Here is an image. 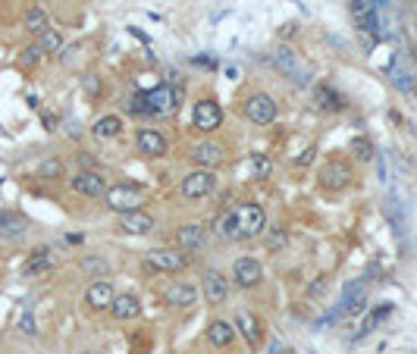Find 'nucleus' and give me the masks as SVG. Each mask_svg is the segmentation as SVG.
Returning a JSON list of instances; mask_svg holds the SVG:
<instances>
[{"instance_id": "obj_1", "label": "nucleus", "mask_w": 417, "mask_h": 354, "mask_svg": "<svg viewBox=\"0 0 417 354\" xmlns=\"http://www.w3.org/2000/svg\"><path fill=\"white\" fill-rule=\"evenodd\" d=\"M176 107H179V91L173 85H157L148 95L132 97V104H129L132 113H145V116H170L176 113Z\"/></svg>"}, {"instance_id": "obj_2", "label": "nucleus", "mask_w": 417, "mask_h": 354, "mask_svg": "<svg viewBox=\"0 0 417 354\" xmlns=\"http://www.w3.org/2000/svg\"><path fill=\"white\" fill-rule=\"evenodd\" d=\"M104 201H107V207L113 210V214H135V210H141V204H145V195H141V188H135V185H113V188H107Z\"/></svg>"}, {"instance_id": "obj_3", "label": "nucleus", "mask_w": 417, "mask_h": 354, "mask_svg": "<svg viewBox=\"0 0 417 354\" xmlns=\"http://www.w3.org/2000/svg\"><path fill=\"white\" fill-rule=\"evenodd\" d=\"M364 304H367V279H352V282L342 289L339 307H336L333 316H354L364 310Z\"/></svg>"}, {"instance_id": "obj_4", "label": "nucleus", "mask_w": 417, "mask_h": 354, "mask_svg": "<svg viewBox=\"0 0 417 354\" xmlns=\"http://www.w3.org/2000/svg\"><path fill=\"white\" fill-rule=\"evenodd\" d=\"M145 264L157 273H179L189 266V257L182 251H173V248H151L145 254Z\"/></svg>"}, {"instance_id": "obj_5", "label": "nucleus", "mask_w": 417, "mask_h": 354, "mask_svg": "<svg viewBox=\"0 0 417 354\" xmlns=\"http://www.w3.org/2000/svg\"><path fill=\"white\" fill-rule=\"evenodd\" d=\"M348 10H352V19L361 32L370 35V38H379V13L373 0H352Z\"/></svg>"}, {"instance_id": "obj_6", "label": "nucleus", "mask_w": 417, "mask_h": 354, "mask_svg": "<svg viewBox=\"0 0 417 354\" xmlns=\"http://www.w3.org/2000/svg\"><path fill=\"white\" fill-rule=\"evenodd\" d=\"M264 210L260 204H242L235 207V223H239V239H254V235L264 229Z\"/></svg>"}, {"instance_id": "obj_7", "label": "nucleus", "mask_w": 417, "mask_h": 354, "mask_svg": "<svg viewBox=\"0 0 417 354\" xmlns=\"http://www.w3.org/2000/svg\"><path fill=\"white\" fill-rule=\"evenodd\" d=\"M217 188V176L210 170H191L189 176L182 179V195L191 198V201H201L210 191Z\"/></svg>"}, {"instance_id": "obj_8", "label": "nucleus", "mask_w": 417, "mask_h": 354, "mask_svg": "<svg viewBox=\"0 0 417 354\" xmlns=\"http://www.w3.org/2000/svg\"><path fill=\"white\" fill-rule=\"evenodd\" d=\"M245 116L258 126H270L276 120V101L270 95H251L245 101Z\"/></svg>"}, {"instance_id": "obj_9", "label": "nucleus", "mask_w": 417, "mask_h": 354, "mask_svg": "<svg viewBox=\"0 0 417 354\" xmlns=\"http://www.w3.org/2000/svg\"><path fill=\"white\" fill-rule=\"evenodd\" d=\"M191 120H195V129H201V132H214V129H220L223 122V110L217 101H198L195 104V113H191Z\"/></svg>"}, {"instance_id": "obj_10", "label": "nucleus", "mask_w": 417, "mask_h": 354, "mask_svg": "<svg viewBox=\"0 0 417 354\" xmlns=\"http://www.w3.org/2000/svg\"><path fill=\"white\" fill-rule=\"evenodd\" d=\"M273 66H276L279 72H285V76H292L295 82H308V66H301V60L295 57V51H289V47H279L276 54H273Z\"/></svg>"}, {"instance_id": "obj_11", "label": "nucleus", "mask_w": 417, "mask_h": 354, "mask_svg": "<svg viewBox=\"0 0 417 354\" xmlns=\"http://www.w3.org/2000/svg\"><path fill=\"white\" fill-rule=\"evenodd\" d=\"M72 191L76 195H85V198H101V195H107V182H104V176L101 172H95V170H82L76 179H72Z\"/></svg>"}, {"instance_id": "obj_12", "label": "nucleus", "mask_w": 417, "mask_h": 354, "mask_svg": "<svg viewBox=\"0 0 417 354\" xmlns=\"http://www.w3.org/2000/svg\"><path fill=\"white\" fill-rule=\"evenodd\" d=\"M233 276H235V282L242 285V289H254V285L264 279V270H260V264L258 260H251V257H242V260H235V266H233Z\"/></svg>"}, {"instance_id": "obj_13", "label": "nucleus", "mask_w": 417, "mask_h": 354, "mask_svg": "<svg viewBox=\"0 0 417 354\" xmlns=\"http://www.w3.org/2000/svg\"><path fill=\"white\" fill-rule=\"evenodd\" d=\"M201 285H204V298H207V304H223V301L229 298V282H226V276H220L217 270H207V273H204Z\"/></svg>"}, {"instance_id": "obj_14", "label": "nucleus", "mask_w": 417, "mask_h": 354, "mask_svg": "<svg viewBox=\"0 0 417 354\" xmlns=\"http://www.w3.org/2000/svg\"><path fill=\"white\" fill-rule=\"evenodd\" d=\"M135 145H139V151L148 154V157H164L166 154V138L157 132V129H139Z\"/></svg>"}, {"instance_id": "obj_15", "label": "nucleus", "mask_w": 417, "mask_h": 354, "mask_svg": "<svg viewBox=\"0 0 417 354\" xmlns=\"http://www.w3.org/2000/svg\"><path fill=\"white\" fill-rule=\"evenodd\" d=\"M189 157L195 160V163L201 166V170H210V166H220V160H223V147H220V145H214V141H201V145H191Z\"/></svg>"}, {"instance_id": "obj_16", "label": "nucleus", "mask_w": 417, "mask_h": 354, "mask_svg": "<svg viewBox=\"0 0 417 354\" xmlns=\"http://www.w3.org/2000/svg\"><path fill=\"white\" fill-rule=\"evenodd\" d=\"M320 182L326 185V188H345V185L352 182V170H348L345 163H339V160H329L320 170Z\"/></svg>"}, {"instance_id": "obj_17", "label": "nucleus", "mask_w": 417, "mask_h": 354, "mask_svg": "<svg viewBox=\"0 0 417 354\" xmlns=\"http://www.w3.org/2000/svg\"><path fill=\"white\" fill-rule=\"evenodd\" d=\"M113 298H116L113 285L104 282V279H101V282H91V289L85 291V304H88L91 310H107L110 304H113Z\"/></svg>"}, {"instance_id": "obj_18", "label": "nucleus", "mask_w": 417, "mask_h": 354, "mask_svg": "<svg viewBox=\"0 0 417 354\" xmlns=\"http://www.w3.org/2000/svg\"><path fill=\"white\" fill-rule=\"evenodd\" d=\"M195 301H198V289L191 282H173L166 289V304H173V307H191Z\"/></svg>"}, {"instance_id": "obj_19", "label": "nucleus", "mask_w": 417, "mask_h": 354, "mask_svg": "<svg viewBox=\"0 0 417 354\" xmlns=\"http://www.w3.org/2000/svg\"><path fill=\"white\" fill-rule=\"evenodd\" d=\"M235 326L242 329V335H245L251 345H260V335H264L260 329H264V326H260V320L251 314V310H242V307L235 310Z\"/></svg>"}, {"instance_id": "obj_20", "label": "nucleus", "mask_w": 417, "mask_h": 354, "mask_svg": "<svg viewBox=\"0 0 417 354\" xmlns=\"http://www.w3.org/2000/svg\"><path fill=\"white\" fill-rule=\"evenodd\" d=\"M110 310H113L116 320H135V316L141 314V301L135 295H116Z\"/></svg>"}, {"instance_id": "obj_21", "label": "nucleus", "mask_w": 417, "mask_h": 354, "mask_svg": "<svg viewBox=\"0 0 417 354\" xmlns=\"http://www.w3.org/2000/svg\"><path fill=\"white\" fill-rule=\"evenodd\" d=\"M233 339H235V329L229 326L226 320H214V323L207 326V341H210V345L229 348V345H233Z\"/></svg>"}, {"instance_id": "obj_22", "label": "nucleus", "mask_w": 417, "mask_h": 354, "mask_svg": "<svg viewBox=\"0 0 417 354\" xmlns=\"http://www.w3.org/2000/svg\"><path fill=\"white\" fill-rule=\"evenodd\" d=\"M123 229L132 235H145L154 229V220L151 214H145V210H135V214H123Z\"/></svg>"}, {"instance_id": "obj_23", "label": "nucleus", "mask_w": 417, "mask_h": 354, "mask_svg": "<svg viewBox=\"0 0 417 354\" xmlns=\"http://www.w3.org/2000/svg\"><path fill=\"white\" fill-rule=\"evenodd\" d=\"M91 132H95V138H101V141L120 138V135H123V120H120V116H101Z\"/></svg>"}, {"instance_id": "obj_24", "label": "nucleus", "mask_w": 417, "mask_h": 354, "mask_svg": "<svg viewBox=\"0 0 417 354\" xmlns=\"http://www.w3.org/2000/svg\"><path fill=\"white\" fill-rule=\"evenodd\" d=\"M176 241L185 248V251H195V248L204 241V226L201 223H189V226H182L176 232Z\"/></svg>"}, {"instance_id": "obj_25", "label": "nucleus", "mask_w": 417, "mask_h": 354, "mask_svg": "<svg viewBox=\"0 0 417 354\" xmlns=\"http://www.w3.org/2000/svg\"><path fill=\"white\" fill-rule=\"evenodd\" d=\"M54 266V254L47 251V248H38V251L29 257L26 264V276H38V273H47Z\"/></svg>"}, {"instance_id": "obj_26", "label": "nucleus", "mask_w": 417, "mask_h": 354, "mask_svg": "<svg viewBox=\"0 0 417 354\" xmlns=\"http://www.w3.org/2000/svg\"><path fill=\"white\" fill-rule=\"evenodd\" d=\"M26 29H29L32 35H45L47 29H51V22H47V13H45V10H41V7H32V10H29V13H26Z\"/></svg>"}, {"instance_id": "obj_27", "label": "nucleus", "mask_w": 417, "mask_h": 354, "mask_svg": "<svg viewBox=\"0 0 417 354\" xmlns=\"http://www.w3.org/2000/svg\"><path fill=\"white\" fill-rule=\"evenodd\" d=\"M217 235L226 241H235L239 239V223H235V210L233 214H223L220 220H217Z\"/></svg>"}, {"instance_id": "obj_28", "label": "nucleus", "mask_w": 417, "mask_h": 354, "mask_svg": "<svg viewBox=\"0 0 417 354\" xmlns=\"http://www.w3.org/2000/svg\"><path fill=\"white\" fill-rule=\"evenodd\" d=\"M314 97H317V104H320L323 110H342V97L336 95L333 88H326V85H317Z\"/></svg>"}, {"instance_id": "obj_29", "label": "nucleus", "mask_w": 417, "mask_h": 354, "mask_svg": "<svg viewBox=\"0 0 417 354\" xmlns=\"http://www.w3.org/2000/svg\"><path fill=\"white\" fill-rule=\"evenodd\" d=\"M270 170H273V163H270L267 154H251V176L254 179H267L270 176Z\"/></svg>"}, {"instance_id": "obj_30", "label": "nucleus", "mask_w": 417, "mask_h": 354, "mask_svg": "<svg viewBox=\"0 0 417 354\" xmlns=\"http://www.w3.org/2000/svg\"><path fill=\"white\" fill-rule=\"evenodd\" d=\"M60 45H63V38H60V32H54V29H47L45 35H41V51L45 54H54V51H60Z\"/></svg>"}, {"instance_id": "obj_31", "label": "nucleus", "mask_w": 417, "mask_h": 354, "mask_svg": "<svg viewBox=\"0 0 417 354\" xmlns=\"http://www.w3.org/2000/svg\"><path fill=\"white\" fill-rule=\"evenodd\" d=\"M7 229H10V235H19L22 232V223L13 220L7 210H0V232H7Z\"/></svg>"}, {"instance_id": "obj_32", "label": "nucleus", "mask_w": 417, "mask_h": 354, "mask_svg": "<svg viewBox=\"0 0 417 354\" xmlns=\"http://www.w3.org/2000/svg\"><path fill=\"white\" fill-rule=\"evenodd\" d=\"M389 310H392V304H383V307H377V310H373V314L364 320V332H370V329L377 326L379 320H386V316H389Z\"/></svg>"}, {"instance_id": "obj_33", "label": "nucleus", "mask_w": 417, "mask_h": 354, "mask_svg": "<svg viewBox=\"0 0 417 354\" xmlns=\"http://www.w3.org/2000/svg\"><path fill=\"white\" fill-rule=\"evenodd\" d=\"M82 270H85V273H97V276H101V273H107V260H101V257H85V260H82Z\"/></svg>"}, {"instance_id": "obj_34", "label": "nucleus", "mask_w": 417, "mask_h": 354, "mask_svg": "<svg viewBox=\"0 0 417 354\" xmlns=\"http://www.w3.org/2000/svg\"><path fill=\"white\" fill-rule=\"evenodd\" d=\"M60 172H63V163H60V160H47V163H41V179H57Z\"/></svg>"}, {"instance_id": "obj_35", "label": "nucleus", "mask_w": 417, "mask_h": 354, "mask_svg": "<svg viewBox=\"0 0 417 354\" xmlns=\"http://www.w3.org/2000/svg\"><path fill=\"white\" fill-rule=\"evenodd\" d=\"M19 329H22L26 335H35V332H38V329H35V316H32V310H29V307L19 314Z\"/></svg>"}, {"instance_id": "obj_36", "label": "nucleus", "mask_w": 417, "mask_h": 354, "mask_svg": "<svg viewBox=\"0 0 417 354\" xmlns=\"http://www.w3.org/2000/svg\"><path fill=\"white\" fill-rule=\"evenodd\" d=\"M41 57H45V51H41L38 45H32V47H26V54H22V63H26V66H35Z\"/></svg>"}, {"instance_id": "obj_37", "label": "nucleus", "mask_w": 417, "mask_h": 354, "mask_svg": "<svg viewBox=\"0 0 417 354\" xmlns=\"http://www.w3.org/2000/svg\"><path fill=\"white\" fill-rule=\"evenodd\" d=\"M352 151L358 154V157H364V160H367V157H370V141L354 138V141H352Z\"/></svg>"}, {"instance_id": "obj_38", "label": "nucleus", "mask_w": 417, "mask_h": 354, "mask_svg": "<svg viewBox=\"0 0 417 354\" xmlns=\"http://www.w3.org/2000/svg\"><path fill=\"white\" fill-rule=\"evenodd\" d=\"M323 291H326V279H320V282H310L308 295H323Z\"/></svg>"}, {"instance_id": "obj_39", "label": "nucleus", "mask_w": 417, "mask_h": 354, "mask_svg": "<svg viewBox=\"0 0 417 354\" xmlns=\"http://www.w3.org/2000/svg\"><path fill=\"white\" fill-rule=\"evenodd\" d=\"M314 154H317V151H314V147H308V151H304V154H301V157H298V166H308V163H310V160H314Z\"/></svg>"}, {"instance_id": "obj_40", "label": "nucleus", "mask_w": 417, "mask_h": 354, "mask_svg": "<svg viewBox=\"0 0 417 354\" xmlns=\"http://www.w3.org/2000/svg\"><path fill=\"white\" fill-rule=\"evenodd\" d=\"M85 91H91V95H95V91H97V82H95V76H91V79H85Z\"/></svg>"}, {"instance_id": "obj_41", "label": "nucleus", "mask_w": 417, "mask_h": 354, "mask_svg": "<svg viewBox=\"0 0 417 354\" xmlns=\"http://www.w3.org/2000/svg\"><path fill=\"white\" fill-rule=\"evenodd\" d=\"M289 354H292V351H289Z\"/></svg>"}]
</instances>
